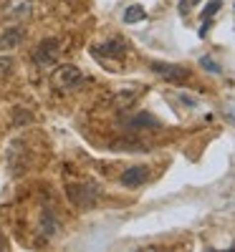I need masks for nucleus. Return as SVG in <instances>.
Instances as JSON below:
<instances>
[{
  "label": "nucleus",
  "instance_id": "nucleus-1",
  "mask_svg": "<svg viewBox=\"0 0 235 252\" xmlns=\"http://www.w3.org/2000/svg\"><path fill=\"white\" fill-rule=\"evenodd\" d=\"M66 194H69V202L78 209H91L101 194V189L96 184H69L66 187Z\"/></svg>",
  "mask_w": 235,
  "mask_h": 252
},
{
  "label": "nucleus",
  "instance_id": "nucleus-2",
  "mask_svg": "<svg viewBox=\"0 0 235 252\" xmlns=\"http://www.w3.org/2000/svg\"><path fill=\"white\" fill-rule=\"evenodd\" d=\"M149 68H152L157 76H162L164 81H169V83H182V81L190 78V71H187L185 66H180V63H162V61H155Z\"/></svg>",
  "mask_w": 235,
  "mask_h": 252
},
{
  "label": "nucleus",
  "instance_id": "nucleus-3",
  "mask_svg": "<svg viewBox=\"0 0 235 252\" xmlns=\"http://www.w3.org/2000/svg\"><path fill=\"white\" fill-rule=\"evenodd\" d=\"M58 51H61L58 40L56 38H46V40L38 43V48L33 53V61L38 63V66H51V63H56V58H58Z\"/></svg>",
  "mask_w": 235,
  "mask_h": 252
},
{
  "label": "nucleus",
  "instance_id": "nucleus-4",
  "mask_svg": "<svg viewBox=\"0 0 235 252\" xmlns=\"http://www.w3.org/2000/svg\"><path fill=\"white\" fill-rule=\"evenodd\" d=\"M81 81H83V76H81V71L76 66H61L58 73H56V86H61L63 91L78 89Z\"/></svg>",
  "mask_w": 235,
  "mask_h": 252
},
{
  "label": "nucleus",
  "instance_id": "nucleus-5",
  "mask_svg": "<svg viewBox=\"0 0 235 252\" xmlns=\"http://www.w3.org/2000/svg\"><path fill=\"white\" fill-rule=\"evenodd\" d=\"M149 179V169L147 166H129L124 174H121V184L124 187H139Z\"/></svg>",
  "mask_w": 235,
  "mask_h": 252
},
{
  "label": "nucleus",
  "instance_id": "nucleus-6",
  "mask_svg": "<svg viewBox=\"0 0 235 252\" xmlns=\"http://www.w3.org/2000/svg\"><path fill=\"white\" fill-rule=\"evenodd\" d=\"M126 129H132V131H139V129H159V121L152 116V114H137L132 119H126Z\"/></svg>",
  "mask_w": 235,
  "mask_h": 252
},
{
  "label": "nucleus",
  "instance_id": "nucleus-7",
  "mask_svg": "<svg viewBox=\"0 0 235 252\" xmlns=\"http://www.w3.org/2000/svg\"><path fill=\"white\" fill-rule=\"evenodd\" d=\"M58 227H61V224H58V217L53 215V209H51V207H46V209H43V215H40V232H43V237L51 240V237L58 232Z\"/></svg>",
  "mask_w": 235,
  "mask_h": 252
},
{
  "label": "nucleus",
  "instance_id": "nucleus-8",
  "mask_svg": "<svg viewBox=\"0 0 235 252\" xmlns=\"http://www.w3.org/2000/svg\"><path fill=\"white\" fill-rule=\"evenodd\" d=\"M124 51H126V43H124V40H112V43L96 46V48H94V56H96V58H104V56L119 58V56H124Z\"/></svg>",
  "mask_w": 235,
  "mask_h": 252
},
{
  "label": "nucleus",
  "instance_id": "nucleus-9",
  "mask_svg": "<svg viewBox=\"0 0 235 252\" xmlns=\"http://www.w3.org/2000/svg\"><path fill=\"white\" fill-rule=\"evenodd\" d=\"M220 8H223V0H210V3H207V8L202 10V28H200V38H205V35H207V31H210V26H212V15H215Z\"/></svg>",
  "mask_w": 235,
  "mask_h": 252
},
{
  "label": "nucleus",
  "instance_id": "nucleus-10",
  "mask_svg": "<svg viewBox=\"0 0 235 252\" xmlns=\"http://www.w3.org/2000/svg\"><path fill=\"white\" fill-rule=\"evenodd\" d=\"M23 40V31L20 28H8L3 33V38H0V48H13L15 43H20Z\"/></svg>",
  "mask_w": 235,
  "mask_h": 252
},
{
  "label": "nucleus",
  "instance_id": "nucleus-11",
  "mask_svg": "<svg viewBox=\"0 0 235 252\" xmlns=\"http://www.w3.org/2000/svg\"><path fill=\"white\" fill-rule=\"evenodd\" d=\"M8 15H13V18L31 15V0H13V3L8 5Z\"/></svg>",
  "mask_w": 235,
  "mask_h": 252
},
{
  "label": "nucleus",
  "instance_id": "nucleus-12",
  "mask_svg": "<svg viewBox=\"0 0 235 252\" xmlns=\"http://www.w3.org/2000/svg\"><path fill=\"white\" fill-rule=\"evenodd\" d=\"M144 18H147V10L142 5H129L124 10V23H139Z\"/></svg>",
  "mask_w": 235,
  "mask_h": 252
},
{
  "label": "nucleus",
  "instance_id": "nucleus-13",
  "mask_svg": "<svg viewBox=\"0 0 235 252\" xmlns=\"http://www.w3.org/2000/svg\"><path fill=\"white\" fill-rule=\"evenodd\" d=\"M200 66H205L210 73H220V66H218V63L212 61V58H207V56H202V58H200Z\"/></svg>",
  "mask_w": 235,
  "mask_h": 252
},
{
  "label": "nucleus",
  "instance_id": "nucleus-14",
  "mask_svg": "<svg viewBox=\"0 0 235 252\" xmlns=\"http://www.w3.org/2000/svg\"><path fill=\"white\" fill-rule=\"evenodd\" d=\"M200 3V0H180V5H177V10H180V15H187L192 8H195Z\"/></svg>",
  "mask_w": 235,
  "mask_h": 252
},
{
  "label": "nucleus",
  "instance_id": "nucleus-15",
  "mask_svg": "<svg viewBox=\"0 0 235 252\" xmlns=\"http://www.w3.org/2000/svg\"><path fill=\"white\" fill-rule=\"evenodd\" d=\"M13 68V58H0V76H8Z\"/></svg>",
  "mask_w": 235,
  "mask_h": 252
},
{
  "label": "nucleus",
  "instance_id": "nucleus-16",
  "mask_svg": "<svg viewBox=\"0 0 235 252\" xmlns=\"http://www.w3.org/2000/svg\"><path fill=\"white\" fill-rule=\"evenodd\" d=\"M8 247V240H5V235H3V229H0V250H5Z\"/></svg>",
  "mask_w": 235,
  "mask_h": 252
}]
</instances>
